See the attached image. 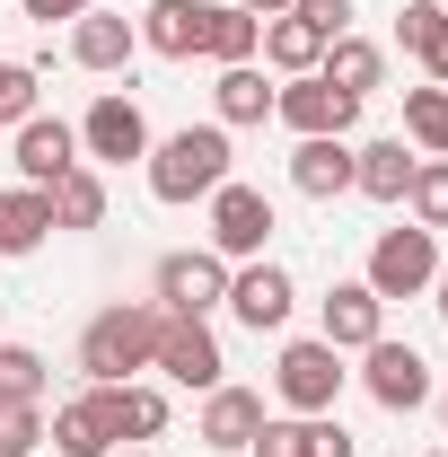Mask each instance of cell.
I'll return each mask as SVG.
<instances>
[{
    "label": "cell",
    "mask_w": 448,
    "mask_h": 457,
    "mask_svg": "<svg viewBox=\"0 0 448 457\" xmlns=\"http://www.w3.org/2000/svg\"><path fill=\"white\" fill-rule=\"evenodd\" d=\"M237 9H255V18H281V9H290V0H237Z\"/></svg>",
    "instance_id": "8d00e7d4"
},
{
    "label": "cell",
    "mask_w": 448,
    "mask_h": 457,
    "mask_svg": "<svg viewBox=\"0 0 448 457\" xmlns=\"http://www.w3.org/2000/svg\"><path fill=\"white\" fill-rule=\"evenodd\" d=\"M422 71H431V79L448 88V18H440V36H431V54H422Z\"/></svg>",
    "instance_id": "d590c367"
},
{
    "label": "cell",
    "mask_w": 448,
    "mask_h": 457,
    "mask_svg": "<svg viewBox=\"0 0 448 457\" xmlns=\"http://www.w3.org/2000/svg\"><path fill=\"white\" fill-rule=\"evenodd\" d=\"M281 18H299V27H308V36H326V45L352 36V0H290Z\"/></svg>",
    "instance_id": "836d02e7"
},
{
    "label": "cell",
    "mask_w": 448,
    "mask_h": 457,
    "mask_svg": "<svg viewBox=\"0 0 448 457\" xmlns=\"http://www.w3.org/2000/svg\"><path fill=\"white\" fill-rule=\"evenodd\" d=\"M378 335H387V299L369 282H335L326 290V343H335V352H369Z\"/></svg>",
    "instance_id": "9a60e30c"
},
{
    "label": "cell",
    "mask_w": 448,
    "mask_h": 457,
    "mask_svg": "<svg viewBox=\"0 0 448 457\" xmlns=\"http://www.w3.org/2000/svg\"><path fill=\"white\" fill-rule=\"evenodd\" d=\"M264 237H273V203H264L255 185L228 176L220 194H212V255H220V264H255Z\"/></svg>",
    "instance_id": "8992f818"
},
{
    "label": "cell",
    "mask_w": 448,
    "mask_h": 457,
    "mask_svg": "<svg viewBox=\"0 0 448 457\" xmlns=\"http://www.w3.org/2000/svg\"><path fill=\"white\" fill-rule=\"evenodd\" d=\"M45 194H54V228H106V176L88 168V159L62 176V185H45Z\"/></svg>",
    "instance_id": "d4e9b609"
},
{
    "label": "cell",
    "mask_w": 448,
    "mask_h": 457,
    "mask_svg": "<svg viewBox=\"0 0 448 457\" xmlns=\"http://www.w3.org/2000/svg\"><path fill=\"white\" fill-rule=\"evenodd\" d=\"M114 457H150V449H114Z\"/></svg>",
    "instance_id": "f35d334b"
},
{
    "label": "cell",
    "mask_w": 448,
    "mask_h": 457,
    "mask_svg": "<svg viewBox=\"0 0 448 457\" xmlns=\"http://www.w3.org/2000/svg\"><path fill=\"white\" fill-rule=\"evenodd\" d=\"M159 308H168V317H212V308H228V264L212 246L159 255Z\"/></svg>",
    "instance_id": "ba28073f"
},
{
    "label": "cell",
    "mask_w": 448,
    "mask_h": 457,
    "mask_svg": "<svg viewBox=\"0 0 448 457\" xmlns=\"http://www.w3.org/2000/svg\"><path fill=\"white\" fill-rule=\"evenodd\" d=\"M18 9H27L36 27H71V18H88L97 0H18Z\"/></svg>",
    "instance_id": "e575fe53"
},
{
    "label": "cell",
    "mask_w": 448,
    "mask_h": 457,
    "mask_svg": "<svg viewBox=\"0 0 448 457\" xmlns=\"http://www.w3.org/2000/svg\"><path fill=\"white\" fill-rule=\"evenodd\" d=\"M361 387L387 404V413H422V404H431V361H422L413 343H387V335H378L369 352H361Z\"/></svg>",
    "instance_id": "9c48e42d"
},
{
    "label": "cell",
    "mask_w": 448,
    "mask_h": 457,
    "mask_svg": "<svg viewBox=\"0 0 448 457\" xmlns=\"http://www.w3.org/2000/svg\"><path fill=\"white\" fill-rule=\"evenodd\" d=\"M361 282L378 290V299H422V290L440 282V228H378V246H369V273Z\"/></svg>",
    "instance_id": "3957f363"
},
{
    "label": "cell",
    "mask_w": 448,
    "mask_h": 457,
    "mask_svg": "<svg viewBox=\"0 0 448 457\" xmlns=\"http://www.w3.org/2000/svg\"><path fill=\"white\" fill-rule=\"evenodd\" d=\"M159 335H168V308H159V299H114V308H97L88 335H79L88 387H123L132 370H150V361H159Z\"/></svg>",
    "instance_id": "6da1fadb"
},
{
    "label": "cell",
    "mask_w": 448,
    "mask_h": 457,
    "mask_svg": "<svg viewBox=\"0 0 448 457\" xmlns=\"http://www.w3.org/2000/svg\"><path fill=\"white\" fill-rule=\"evenodd\" d=\"M36 88H45V71H36V62H0V123H9V132L36 114Z\"/></svg>",
    "instance_id": "4dcf8cb0"
},
{
    "label": "cell",
    "mask_w": 448,
    "mask_h": 457,
    "mask_svg": "<svg viewBox=\"0 0 448 457\" xmlns=\"http://www.w3.org/2000/svg\"><path fill=\"white\" fill-rule=\"evenodd\" d=\"M431 290H440V317H448V264H440V282H431Z\"/></svg>",
    "instance_id": "74e56055"
},
{
    "label": "cell",
    "mask_w": 448,
    "mask_h": 457,
    "mask_svg": "<svg viewBox=\"0 0 448 457\" xmlns=\"http://www.w3.org/2000/svg\"><path fill=\"white\" fill-rule=\"evenodd\" d=\"M203 54L220 62H255L264 54V18H255V9H237V0H212V27H203Z\"/></svg>",
    "instance_id": "cb8c5ba5"
},
{
    "label": "cell",
    "mask_w": 448,
    "mask_h": 457,
    "mask_svg": "<svg viewBox=\"0 0 448 457\" xmlns=\"http://www.w3.org/2000/svg\"><path fill=\"white\" fill-rule=\"evenodd\" d=\"M106 422H114V449H123V440L141 449V440H159V431H168V396L123 378V387H106Z\"/></svg>",
    "instance_id": "603a6c76"
},
{
    "label": "cell",
    "mask_w": 448,
    "mask_h": 457,
    "mask_svg": "<svg viewBox=\"0 0 448 457\" xmlns=\"http://www.w3.org/2000/svg\"><path fill=\"white\" fill-rule=\"evenodd\" d=\"M404 141L422 150V159H448V88H404Z\"/></svg>",
    "instance_id": "83f0119b"
},
{
    "label": "cell",
    "mask_w": 448,
    "mask_h": 457,
    "mask_svg": "<svg viewBox=\"0 0 448 457\" xmlns=\"http://www.w3.org/2000/svg\"><path fill=\"white\" fill-rule=\"evenodd\" d=\"M440 18H448L440 0H404V9H395V45L422 62V54H431V36H440Z\"/></svg>",
    "instance_id": "1f68e13d"
},
{
    "label": "cell",
    "mask_w": 448,
    "mask_h": 457,
    "mask_svg": "<svg viewBox=\"0 0 448 457\" xmlns=\"http://www.w3.org/2000/svg\"><path fill=\"white\" fill-rule=\"evenodd\" d=\"M150 370H168L176 387H203V396H212L228 361H220V335H212L203 317H168V335H159V361H150Z\"/></svg>",
    "instance_id": "7c38bea8"
},
{
    "label": "cell",
    "mask_w": 448,
    "mask_h": 457,
    "mask_svg": "<svg viewBox=\"0 0 448 457\" xmlns=\"http://www.w3.org/2000/svg\"><path fill=\"white\" fill-rule=\"evenodd\" d=\"M79 159H97V168H132V159H150V114L106 88L97 106L79 114Z\"/></svg>",
    "instance_id": "5b68a950"
},
{
    "label": "cell",
    "mask_w": 448,
    "mask_h": 457,
    "mask_svg": "<svg viewBox=\"0 0 448 457\" xmlns=\"http://www.w3.org/2000/svg\"><path fill=\"white\" fill-rule=\"evenodd\" d=\"M255 457H352V431L335 413H281L255 431Z\"/></svg>",
    "instance_id": "2e32d148"
},
{
    "label": "cell",
    "mask_w": 448,
    "mask_h": 457,
    "mask_svg": "<svg viewBox=\"0 0 448 457\" xmlns=\"http://www.w3.org/2000/svg\"><path fill=\"white\" fill-rule=\"evenodd\" d=\"M150 194L159 203H212L228 185V132L220 123H185V132H168V141H150Z\"/></svg>",
    "instance_id": "7a4b0ae2"
},
{
    "label": "cell",
    "mask_w": 448,
    "mask_h": 457,
    "mask_svg": "<svg viewBox=\"0 0 448 457\" xmlns=\"http://www.w3.org/2000/svg\"><path fill=\"white\" fill-rule=\"evenodd\" d=\"M273 114L299 132V141H326V132L343 141V132L361 123V97H352V88H335L326 71H308V79H290V88L273 97Z\"/></svg>",
    "instance_id": "52a82bcc"
},
{
    "label": "cell",
    "mask_w": 448,
    "mask_h": 457,
    "mask_svg": "<svg viewBox=\"0 0 448 457\" xmlns=\"http://www.w3.org/2000/svg\"><path fill=\"white\" fill-rule=\"evenodd\" d=\"M264 62H273L281 79H308L326 62V36H308L299 18H264Z\"/></svg>",
    "instance_id": "4316f807"
},
{
    "label": "cell",
    "mask_w": 448,
    "mask_h": 457,
    "mask_svg": "<svg viewBox=\"0 0 448 457\" xmlns=\"http://www.w3.org/2000/svg\"><path fill=\"white\" fill-rule=\"evenodd\" d=\"M290 185L308 194V203H335V194H352V141H299L290 150Z\"/></svg>",
    "instance_id": "d6986e66"
},
{
    "label": "cell",
    "mask_w": 448,
    "mask_h": 457,
    "mask_svg": "<svg viewBox=\"0 0 448 457\" xmlns=\"http://www.w3.org/2000/svg\"><path fill=\"white\" fill-rule=\"evenodd\" d=\"M343 352L326 335H308V343H281V361H273V396L290 404V413H335V396H343Z\"/></svg>",
    "instance_id": "277c9868"
},
{
    "label": "cell",
    "mask_w": 448,
    "mask_h": 457,
    "mask_svg": "<svg viewBox=\"0 0 448 457\" xmlns=\"http://www.w3.org/2000/svg\"><path fill=\"white\" fill-rule=\"evenodd\" d=\"M290 308H299V282L281 273V264H246V273H228V317L246 326V335H281L290 326Z\"/></svg>",
    "instance_id": "8fae6325"
},
{
    "label": "cell",
    "mask_w": 448,
    "mask_h": 457,
    "mask_svg": "<svg viewBox=\"0 0 448 457\" xmlns=\"http://www.w3.org/2000/svg\"><path fill=\"white\" fill-rule=\"evenodd\" d=\"M317 71H326L335 88H352V97H369V88L387 79V54H378L369 36H335V45H326V62H317Z\"/></svg>",
    "instance_id": "484cf974"
},
{
    "label": "cell",
    "mask_w": 448,
    "mask_h": 457,
    "mask_svg": "<svg viewBox=\"0 0 448 457\" xmlns=\"http://www.w3.org/2000/svg\"><path fill=\"white\" fill-rule=\"evenodd\" d=\"M45 237H54V194H45V185L0 194V255H36Z\"/></svg>",
    "instance_id": "7402d4cb"
},
{
    "label": "cell",
    "mask_w": 448,
    "mask_h": 457,
    "mask_svg": "<svg viewBox=\"0 0 448 457\" xmlns=\"http://www.w3.org/2000/svg\"><path fill=\"white\" fill-rule=\"evenodd\" d=\"M45 440L62 457H114V422H106V387H88V396L54 404V422H45Z\"/></svg>",
    "instance_id": "ac0fdd59"
},
{
    "label": "cell",
    "mask_w": 448,
    "mask_h": 457,
    "mask_svg": "<svg viewBox=\"0 0 448 457\" xmlns=\"http://www.w3.org/2000/svg\"><path fill=\"white\" fill-rule=\"evenodd\" d=\"M132 54H141V27H132L123 9H88V18H71V62H79V71H123Z\"/></svg>",
    "instance_id": "e0dca14e"
},
{
    "label": "cell",
    "mask_w": 448,
    "mask_h": 457,
    "mask_svg": "<svg viewBox=\"0 0 448 457\" xmlns=\"http://www.w3.org/2000/svg\"><path fill=\"white\" fill-rule=\"evenodd\" d=\"M440 422H448V387H440Z\"/></svg>",
    "instance_id": "ab89813d"
},
{
    "label": "cell",
    "mask_w": 448,
    "mask_h": 457,
    "mask_svg": "<svg viewBox=\"0 0 448 457\" xmlns=\"http://www.w3.org/2000/svg\"><path fill=\"white\" fill-rule=\"evenodd\" d=\"M404 185H413V150H404V141H361V150H352V194L404 203Z\"/></svg>",
    "instance_id": "44dd1931"
},
{
    "label": "cell",
    "mask_w": 448,
    "mask_h": 457,
    "mask_svg": "<svg viewBox=\"0 0 448 457\" xmlns=\"http://www.w3.org/2000/svg\"><path fill=\"white\" fill-rule=\"evenodd\" d=\"M264 422H273V413H264V396L220 378V387L203 396V449H212V457H237V449H255V431H264Z\"/></svg>",
    "instance_id": "4fadbf2b"
},
{
    "label": "cell",
    "mask_w": 448,
    "mask_h": 457,
    "mask_svg": "<svg viewBox=\"0 0 448 457\" xmlns=\"http://www.w3.org/2000/svg\"><path fill=\"white\" fill-rule=\"evenodd\" d=\"M273 79L255 71V62H228L220 71V88H212V106H220V132H237V123H273Z\"/></svg>",
    "instance_id": "ffe728a7"
},
{
    "label": "cell",
    "mask_w": 448,
    "mask_h": 457,
    "mask_svg": "<svg viewBox=\"0 0 448 457\" xmlns=\"http://www.w3.org/2000/svg\"><path fill=\"white\" fill-rule=\"evenodd\" d=\"M404 203H413V228H448V159H413Z\"/></svg>",
    "instance_id": "f546056e"
},
{
    "label": "cell",
    "mask_w": 448,
    "mask_h": 457,
    "mask_svg": "<svg viewBox=\"0 0 448 457\" xmlns=\"http://www.w3.org/2000/svg\"><path fill=\"white\" fill-rule=\"evenodd\" d=\"M9 168L27 176V185H62V176L79 168V123H62V114H27V123L9 132Z\"/></svg>",
    "instance_id": "30bf717a"
},
{
    "label": "cell",
    "mask_w": 448,
    "mask_h": 457,
    "mask_svg": "<svg viewBox=\"0 0 448 457\" xmlns=\"http://www.w3.org/2000/svg\"><path fill=\"white\" fill-rule=\"evenodd\" d=\"M0 404H45V352L36 343H0Z\"/></svg>",
    "instance_id": "f1b7e54d"
},
{
    "label": "cell",
    "mask_w": 448,
    "mask_h": 457,
    "mask_svg": "<svg viewBox=\"0 0 448 457\" xmlns=\"http://www.w3.org/2000/svg\"><path fill=\"white\" fill-rule=\"evenodd\" d=\"M45 449V404H0V457Z\"/></svg>",
    "instance_id": "d6a6232c"
},
{
    "label": "cell",
    "mask_w": 448,
    "mask_h": 457,
    "mask_svg": "<svg viewBox=\"0 0 448 457\" xmlns=\"http://www.w3.org/2000/svg\"><path fill=\"white\" fill-rule=\"evenodd\" d=\"M440 9H448V0H440Z\"/></svg>",
    "instance_id": "60d3db41"
},
{
    "label": "cell",
    "mask_w": 448,
    "mask_h": 457,
    "mask_svg": "<svg viewBox=\"0 0 448 457\" xmlns=\"http://www.w3.org/2000/svg\"><path fill=\"white\" fill-rule=\"evenodd\" d=\"M132 27H141V45L159 62H194L203 54V27H212V0H150Z\"/></svg>",
    "instance_id": "5bb4252c"
}]
</instances>
